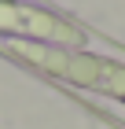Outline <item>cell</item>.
<instances>
[{
	"instance_id": "1",
	"label": "cell",
	"mask_w": 125,
	"mask_h": 129,
	"mask_svg": "<svg viewBox=\"0 0 125 129\" xmlns=\"http://www.w3.org/2000/svg\"><path fill=\"white\" fill-rule=\"evenodd\" d=\"M0 33H22L37 44H63V48L85 44V33L74 22L59 19L52 11H40V8L11 4V0H0Z\"/></svg>"
}]
</instances>
